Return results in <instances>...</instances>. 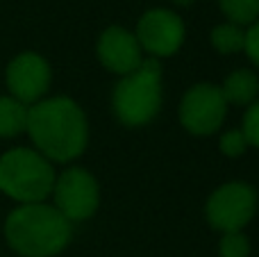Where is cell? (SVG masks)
Listing matches in <instances>:
<instances>
[{
    "instance_id": "1",
    "label": "cell",
    "mask_w": 259,
    "mask_h": 257,
    "mask_svg": "<svg viewBox=\"0 0 259 257\" xmlns=\"http://www.w3.org/2000/svg\"><path fill=\"white\" fill-rule=\"evenodd\" d=\"M27 132L41 155L55 162H71L87 148L89 125L80 105L71 98H48L27 109Z\"/></svg>"
},
{
    "instance_id": "2",
    "label": "cell",
    "mask_w": 259,
    "mask_h": 257,
    "mask_svg": "<svg viewBox=\"0 0 259 257\" xmlns=\"http://www.w3.org/2000/svg\"><path fill=\"white\" fill-rule=\"evenodd\" d=\"M71 221L44 203L21 205L5 223L9 246L23 257H53L62 253L71 241Z\"/></svg>"
},
{
    "instance_id": "3",
    "label": "cell",
    "mask_w": 259,
    "mask_h": 257,
    "mask_svg": "<svg viewBox=\"0 0 259 257\" xmlns=\"http://www.w3.org/2000/svg\"><path fill=\"white\" fill-rule=\"evenodd\" d=\"M112 107L118 121L130 127L146 125L157 116L161 107V66L155 57L143 59L137 71L118 80Z\"/></svg>"
},
{
    "instance_id": "4",
    "label": "cell",
    "mask_w": 259,
    "mask_h": 257,
    "mask_svg": "<svg viewBox=\"0 0 259 257\" xmlns=\"http://www.w3.org/2000/svg\"><path fill=\"white\" fill-rule=\"evenodd\" d=\"M55 187V171L41 153L14 148L0 157V191L23 205L41 203Z\"/></svg>"
},
{
    "instance_id": "5",
    "label": "cell",
    "mask_w": 259,
    "mask_h": 257,
    "mask_svg": "<svg viewBox=\"0 0 259 257\" xmlns=\"http://www.w3.org/2000/svg\"><path fill=\"white\" fill-rule=\"evenodd\" d=\"M257 209V191L246 182H228L207 200V221L223 232H241Z\"/></svg>"
},
{
    "instance_id": "6",
    "label": "cell",
    "mask_w": 259,
    "mask_h": 257,
    "mask_svg": "<svg viewBox=\"0 0 259 257\" xmlns=\"http://www.w3.org/2000/svg\"><path fill=\"white\" fill-rule=\"evenodd\" d=\"M55 209L68 221H84L98 209V182L84 168H68L55 180Z\"/></svg>"
},
{
    "instance_id": "7",
    "label": "cell",
    "mask_w": 259,
    "mask_h": 257,
    "mask_svg": "<svg viewBox=\"0 0 259 257\" xmlns=\"http://www.w3.org/2000/svg\"><path fill=\"white\" fill-rule=\"evenodd\" d=\"M228 103H225L221 87L196 84L184 94L180 103V121L193 135H211L225 121Z\"/></svg>"
},
{
    "instance_id": "8",
    "label": "cell",
    "mask_w": 259,
    "mask_h": 257,
    "mask_svg": "<svg viewBox=\"0 0 259 257\" xmlns=\"http://www.w3.org/2000/svg\"><path fill=\"white\" fill-rule=\"evenodd\" d=\"M134 36L150 57H170L184 41V23L170 9H150L139 18Z\"/></svg>"
},
{
    "instance_id": "9",
    "label": "cell",
    "mask_w": 259,
    "mask_h": 257,
    "mask_svg": "<svg viewBox=\"0 0 259 257\" xmlns=\"http://www.w3.org/2000/svg\"><path fill=\"white\" fill-rule=\"evenodd\" d=\"M7 87L18 103H36L50 87V66L41 55L23 53L9 64Z\"/></svg>"
},
{
    "instance_id": "10",
    "label": "cell",
    "mask_w": 259,
    "mask_h": 257,
    "mask_svg": "<svg viewBox=\"0 0 259 257\" xmlns=\"http://www.w3.org/2000/svg\"><path fill=\"white\" fill-rule=\"evenodd\" d=\"M98 59L103 62L105 68L118 75H127V73L137 71L143 62L141 46H139L137 36L127 32L125 27H107L98 39Z\"/></svg>"
},
{
    "instance_id": "11",
    "label": "cell",
    "mask_w": 259,
    "mask_h": 257,
    "mask_svg": "<svg viewBox=\"0 0 259 257\" xmlns=\"http://www.w3.org/2000/svg\"><path fill=\"white\" fill-rule=\"evenodd\" d=\"M225 103L232 105H250L255 103L259 94V77L248 68H239V71L230 73L225 77L223 87H221Z\"/></svg>"
},
{
    "instance_id": "12",
    "label": "cell",
    "mask_w": 259,
    "mask_h": 257,
    "mask_svg": "<svg viewBox=\"0 0 259 257\" xmlns=\"http://www.w3.org/2000/svg\"><path fill=\"white\" fill-rule=\"evenodd\" d=\"M27 127V107L16 98H0V137H16Z\"/></svg>"
},
{
    "instance_id": "13",
    "label": "cell",
    "mask_w": 259,
    "mask_h": 257,
    "mask_svg": "<svg viewBox=\"0 0 259 257\" xmlns=\"http://www.w3.org/2000/svg\"><path fill=\"white\" fill-rule=\"evenodd\" d=\"M211 44L219 53L230 55V53H239L246 46V32L241 30V25L234 23H221L211 30Z\"/></svg>"
},
{
    "instance_id": "14",
    "label": "cell",
    "mask_w": 259,
    "mask_h": 257,
    "mask_svg": "<svg viewBox=\"0 0 259 257\" xmlns=\"http://www.w3.org/2000/svg\"><path fill=\"white\" fill-rule=\"evenodd\" d=\"M219 5L234 25H252L259 18V0H219Z\"/></svg>"
},
{
    "instance_id": "15",
    "label": "cell",
    "mask_w": 259,
    "mask_h": 257,
    "mask_svg": "<svg viewBox=\"0 0 259 257\" xmlns=\"http://www.w3.org/2000/svg\"><path fill=\"white\" fill-rule=\"evenodd\" d=\"M221 257H248L250 253V244L241 232H225L219 246Z\"/></svg>"
},
{
    "instance_id": "16",
    "label": "cell",
    "mask_w": 259,
    "mask_h": 257,
    "mask_svg": "<svg viewBox=\"0 0 259 257\" xmlns=\"http://www.w3.org/2000/svg\"><path fill=\"white\" fill-rule=\"evenodd\" d=\"M241 132L246 135L248 146H255L259 148V100L248 105L246 114H243V127Z\"/></svg>"
},
{
    "instance_id": "17",
    "label": "cell",
    "mask_w": 259,
    "mask_h": 257,
    "mask_svg": "<svg viewBox=\"0 0 259 257\" xmlns=\"http://www.w3.org/2000/svg\"><path fill=\"white\" fill-rule=\"evenodd\" d=\"M246 148L248 141L241 130H230L221 137V153L228 155V157H239V155L246 153Z\"/></svg>"
},
{
    "instance_id": "18",
    "label": "cell",
    "mask_w": 259,
    "mask_h": 257,
    "mask_svg": "<svg viewBox=\"0 0 259 257\" xmlns=\"http://www.w3.org/2000/svg\"><path fill=\"white\" fill-rule=\"evenodd\" d=\"M243 50L248 53V57L259 66V21H255L250 25V30L246 32V46Z\"/></svg>"
},
{
    "instance_id": "19",
    "label": "cell",
    "mask_w": 259,
    "mask_h": 257,
    "mask_svg": "<svg viewBox=\"0 0 259 257\" xmlns=\"http://www.w3.org/2000/svg\"><path fill=\"white\" fill-rule=\"evenodd\" d=\"M173 3H178V5H191L193 0H173Z\"/></svg>"
}]
</instances>
